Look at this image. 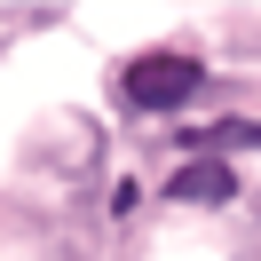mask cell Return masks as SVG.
<instances>
[{"mask_svg":"<svg viewBox=\"0 0 261 261\" xmlns=\"http://www.w3.org/2000/svg\"><path fill=\"white\" fill-rule=\"evenodd\" d=\"M198 80H206V64H198V56L150 48V56H135V64L119 71V95H127L135 111H182V103L198 95Z\"/></svg>","mask_w":261,"mask_h":261,"instance_id":"6da1fadb","label":"cell"},{"mask_svg":"<svg viewBox=\"0 0 261 261\" xmlns=\"http://www.w3.org/2000/svg\"><path fill=\"white\" fill-rule=\"evenodd\" d=\"M166 190L190 198V206H222V198H229V166H222V159H190L174 182H166Z\"/></svg>","mask_w":261,"mask_h":261,"instance_id":"7a4b0ae2","label":"cell"}]
</instances>
